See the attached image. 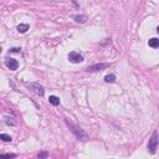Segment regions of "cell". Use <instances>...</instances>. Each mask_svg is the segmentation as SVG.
Wrapping results in <instances>:
<instances>
[{"instance_id":"cell-9","label":"cell","mask_w":159,"mask_h":159,"mask_svg":"<svg viewBox=\"0 0 159 159\" xmlns=\"http://www.w3.org/2000/svg\"><path fill=\"white\" fill-rule=\"evenodd\" d=\"M148 45H149L150 47H153V49H157V47L159 46V40H158V39H155V38L150 39L149 41H148Z\"/></svg>"},{"instance_id":"cell-2","label":"cell","mask_w":159,"mask_h":159,"mask_svg":"<svg viewBox=\"0 0 159 159\" xmlns=\"http://www.w3.org/2000/svg\"><path fill=\"white\" fill-rule=\"evenodd\" d=\"M158 142H159L158 133H157V131H154L152 137L149 138V142H148V150H149L150 154H155L157 148H158Z\"/></svg>"},{"instance_id":"cell-10","label":"cell","mask_w":159,"mask_h":159,"mask_svg":"<svg viewBox=\"0 0 159 159\" xmlns=\"http://www.w3.org/2000/svg\"><path fill=\"white\" fill-rule=\"evenodd\" d=\"M28 30H29V25H28V24H20V25L18 26V31L21 32V34L26 32Z\"/></svg>"},{"instance_id":"cell-15","label":"cell","mask_w":159,"mask_h":159,"mask_svg":"<svg viewBox=\"0 0 159 159\" xmlns=\"http://www.w3.org/2000/svg\"><path fill=\"white\" fill-rule=\"evenodd\" d=\"M3 157L5 158H15L16 154H13V153H6V154H3Z\"/></svg>"},{"instance_id":"cell-3","label":"cell","mask_w":159,"mask_h":159,"mask_svg":"<svg viewBox=\"0 0 159 159\" xmlns=\"http://www.w3.org/2000/svg\"><path fill=\"white\" fill-rule=\"evenodd\" d=\"M26 86H28V88L30 91H32L35 94H38V96L42 97L44 93H45V90H44V87L41 86L40 83L38 82H30V83H26Z\"/></svg>"},{"instance_id":"cell-4","label":"cell","mask_w":159,"mask_h":159,"mask_svg":"<svg viewBox=\"0 0 159 159\" xmlns=\"http://www.w3.org/2000/svg\"><path fill=\"white\" fill-rule=\"evenodd\" d=\"M69 61L72 63H80L83 61V56L81 55L80 52H76V51H72L69 53Z\"/></svg>"},{"instance_id":"cell-7","label":"cell","mask_w":159,"mask_h":159,"mask_svg":"<svg viewBox=\"0 0 159 159\" xmlns=\"http://www.w3.org/2000/svg\"><path fill=\"white\" fill-rule=\"evenodd\" d=\"M4 122H5V124H8V126H16V121H15L14 117L5 116L4 117Z\"/></svg>"},{"instance_id":"cell-14","label":"cell","mask_w":159,"mask_h":159,"mask_svg":"<svg viewBox=\"0 0 159 159\" xmlns=\"http://www.w3.org/2000/svg\"><path fill=\"white\" fill-rule=\"evenodd\" d=\"M49 157V153H47V152H42V153H39V155H38V158H47Z\"/></svg>"},{"instance_id":"cell-8","label":"cell","mask_w":159,"mask_h":159,"mask_svg":"<svg viewBox=\"0 0 159 159\" xmlns=\"http://www.w3.org/2000/svg\"><path fill=\"white\" fill-rule=\"evenodd\" d=\"M49 102L52 104V106H59L60 104V98L56 96H50L49 97Z\"/></svg>"},{"instance_id":"cell-16","label":"cell","mask_w":159,"mask_h":159,"mask_svg":"<svg viewBox=\"0 0 159 159\" xmlns=\"http://www.w3.org/2000/svg\"><path fill=\"white\" fill-rule=\"evenodd\" d=\"M157 31H158V32H159V26H158V28H157Z\"/></svg>"},{"instance_id":"cell-6","label":"cell","mask_w":159,"mask_h":159,"mask_svg":"<svg viewBox=\"0 0 159 159\" xmlns=\"http://www.w3.org/2000/svg\"><path fill=\"white\" fill-rule=\"evenodd\" d=\"M5 65H6V67H8L9 70L15 71V70H18V67H19V62L15 59H8L5 61Z\"/></svg>"},{"instance_id":"cell-12","label":"cell","mask_w":159,"mask_h":159,"mask_svg":"<svg viewBox=\"0 0 159 159\" xmlns=\"http://www.w3.org/2000/svg\"><path fill=\"white\" fill-rule=\"evenodd\" d=\"M104 81H106L107 83H112L116 81V76L114 75H107L106 77H104Z\"/></svg>"},{"instance_id":"cell-5","label":"cell","mask_w":159,"mask_h":159,"mask_svg":"<svg viewBox=\"0 0 159 159\" xmlns=\"http://www.w3.org/2000/svg\"><path fill=\"white\" fill-rule=\"evenodd\" d=\"M110 67V63H96V65H92L90 66L87 71H91V72H96V71H102L104 69Z\"/></svg>"},{"instance_id":"cell-1","label":"cell","mask_w":159,"mask_h":159,"mask_svg":"<svg viewBox=\"0 0 159 159\" xmlns=\"http://www.w3.org/2000/svg\"><path fill=\"white\" fill-rule=\"evenodd\" d=\"M65 121H66V124L70 127L71 132H72V133L75 134V136H76L77 138H79V139H82V141H83V139H86V138H87V134L83 132L82 128H81L80 126H77V124H75L71 119H69V118H66Z\"/></svg>"},{"instance_id":"cell-11","label":"cell","mask_w":159,"mask_h":159,"mask_svg":"<svg viewBox=\"0 0 159 159\" xmlns=\"http://www.w3.org/2000/svg\"><path fill=\"white\" fill-rule=\"evenodd\" d=\"M75 21H77V22H81V24H83V22H86V20H87V16L86 15H77V16H75Z\"/></svg>"},{"instance_id":"cell-13","label":"cell","mask_w":159,"mask_h":159,"mask_svg":"<svg viewBox=\"0 0 159 159\" xmlns=\"http://www.w3.org/2000/svg\"><path fill=\"white\" fill-rule=\"evenodd\" d=\"M0 139H3L4 142H11V137L8 136V134H0Z\"/></svg>"}]
</instances>
